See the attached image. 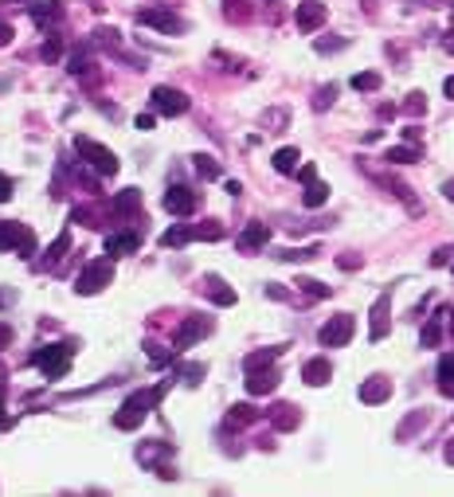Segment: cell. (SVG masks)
I'll use <instances>...</instances> for the list:
<instances>
[{"label":"cell","mask_w":454,"mask_h":497,"mask_svg":"<svg viewBox=\"0 0 454 497\" xmlns=\"http://www.w3.org/2000/svg\"><path fill=\"white\" fill-rule=\"evenodd\" d=\"M75 149L82 153V157L94 165V169L102 172V177H114L118 172V157L106 149V145H98V141H90V138H75Z\"/></svg>","instance_id":"6da1fadb"},{"label":"cell","mask_w":454,"mask_h":497,"mask_svg":"<svg viewBox=\"0 0 454 497\" xmlns=\"http://www.w3.org/2000/svg\"><path fill=\"white\" fill-rule=\"evenodd\" d=\"M31 364L43 368L51 380H59L63 372L71 368V345H51V348H40L36 357H31Z\"/></svg>","instance_id":"7a4b0ae2"},{"label":"cell","mask_w":454,"mask_h":497,"mask_svg":"<svg viewBox=\"0 0 454 497\" xmlns=\"http://www.w3.org/2000/svg\"><path fill=\"white\" fill-rule=\"evenodd\" d=\"M157 396H161V392H141V396L126 399V408H122L118 415H114V427H122V431H133V427L141 423V419H145V408H149V403H153Z\"/></svg>","instance_id":"3957f363"},{"label":"cell","mask_w":454,"mask_h":497,"mask_svg":"<svg viewBox=\"0 0 454 497\" xmlns=\"http://www.w3.org/2000/svg\"><path fill=\"white\" fill-rule=\"evenodd\" d=\"M110 279H114V262H110V259L90 262V267L79 274V294H98V290L106 286Z\"/></svg>","instance_id":"277c9868"},{"label":"cell","mask_w":454,"mask_h":497,"mask_svg":"<svg viewBox=\"0 0 454 497\" xmlns=\"http://www.w3.org/2000/svg\"><path fill=\"white\" fill-rule=\"evenodd\" d=\"M24 251V255H31L36 251V235H31L24 223H0V251Z\"/></svg>","instance_id":"5b68a950"},{"label":"cell","mask_w":454,"mask_h":497,"mask_svg":"<svg viewBox=\"0 0 454 497\" xmlns=\"http://www.w3.org/2000/svg\"><path fill=\"white\" fill-rule=\"evenodd\" d=\"M349 337H353V318H349V313H337L333 321L321 325V345H325V348L349 345Z\"/></svg>","instance_id":"8992f818"},{"label":"cell","mask_w":454,"mask_h":497,"mask_svg":"<svg viewBox=\"0 0 454 497\" xmlns=\"http://www.w3.org/2000/svg\"><path fill=\"white\" fill-rule=\"evenodd\" d=\"M138 20L149 24V28H157V31H165V36H180V31H184V20L173 16V12H165V8H145Z\"/></svg>","instance_id":"52a82bcc"},{"label":"cell","mask_w":454,"mask_h":497,"mask_svg":"<svg viewBox=\"0 0 454 497\" xmlns=\"http://www.w3.org/2000/svg\"><path fill=\"white\" fill-rule=\"evenodd\" d=\"M153 106H157L161 114H168V118H177V114H184V110H188V98L180 94V90H173V87H157V90H153Z\"/></svg>","instance_id":"ba28073f"},{"label":"cell","mask_w":454,"mask_h":497,"mask_svg":"<svg viewBox=\"0 0 454 497\" xmlns=\"http://www.w3.org/2000/svg\"><path fill=\"white\" fill-rule=\"evenodd\" d=\"M165 208L173 212V216H188V212L196 208V192L184 188V184H173V188L165 192Z\"/></svg>","instance_id":"9c48e42d"},{"label":"cell","mask_w":454,"mask_h":497,"mask_svg":"<svg viewBox=\"0 0 454 497\" xmlns=\"http://www.w3.org/2000/svg\"><path fill=\"white\" fill-rule=\"evenodd\" d=\"M317 24H325V4H317V0H306V4L298 8V28H302V31H314Z\"/></svg>","instance_id":"30bf717a"},{"label":"cell","mask_w":454,"mask_h":497,"mask_svg":"<svg viewBox=\"0 0 454 497\" xmlns=\"http://www.w3.org/2000/svg\"><path fill=\"white\" fill-rule=\"evenodd\" d=\"M138 247H141L138 235H110L106 239V255H114V259H118V255H133Z\"/></svg>","instance_id":"8fae6325"},{"label":"cell","mask_w":454,"mask_h":497,"mask_svg":"<svg viewBox=\"0 0 454 497\" xmlns=\"http://www.w3.org/2000/svg\"><path fill=\"white\" fill-rule=\"evenodd\" d=\"M251 380H247V392L251 396H263V392H274L278 384V372H255V368H247Z\"/></svg>","instance_id":"7c38bea8"},{"label":"cell","mask_w":454,"mask_h":497,"mask_svg":"<svg viewBox=\"0 0 454 497\" xmlns=\"http://www.w3.org/2000/svg\"><path fill=\"white\" fill-rule=\"evenodd\" d=\"M329 376H333V368H329V360H309L306 364V384H314V388H321V384H329Z\"/></svg>","instance_id":"4fadbf2b"},{"label":"cell","mask_w":454,"mask_h":497,"mask_svg":"<svg viewBox=\"0 0 454 497\" xmlns=\"http://www.w3.org/2000/svg\"><path fill=\"white\" fill-rule=\"evenodd\" d=\"M267 239H270V231L263 228V223H251V228L239 235V247H243V251H255V247H263Z\"/></svg>","instance_id":"5bb4252c"},{"label":"cell","mask_w":454,"mask_h":497,"mask_svg":"<svg viewBox=\"0 0 454 497\" xmlns=\"http://www.w3.org/2000/svg\"><path fill=\"white\" fill-rule=\"evenodd\" d=\"M302 200H306V208H321V204L329 200V188L317 177H309L306 180V196H302Z\"/></svg>","instance_id":"9a60e30c"},{"label":"cell","mask_w":454,"mask_h":497,"mask_svg":"<svg viewBox=\"0 0 454 497\" xmlns=\"http://www.w3.org/2000/svg\"><path fill=\"white\" fill-rule=\"evenodd\" d=\"M204 333H207V321H184V325H180V333H177V345L180 348H184V345H192V341H196V337H204Z\"/></svg>","instance_id":"2e32d148"},{"label":"cell","mask_w":454,"mask_h":497,"mask_svg":"<svg viewBox=\"0 0 454 497\" xmlns=\"http://www.w3.org/2000/svg\"><path fill=\"white\" fill-rule=\"evenodd\" d=\"M388 396H392V384H388V380H372V384L360 388V399H365V403H380V399H388Z\"/></svg>","instance_id":"e0dca14e"},{"label":"cell","mask_w":454,"mask_h":497,"mask_svg":"<svg viewBox=\"0 0 454 497\" xmlns=\"http://www.w3.org/2000/svg\"><path fill=\"white\" fill-rule=\"evenodd\" d=\"M274 169L290 177V172L298 169V149H278V153H274Z\"/></svg>","instance_id":"ac0fdd59"},{"label":"cell","mask_w":454,"mask_h":497,"mask_svg":"<svg viewBox=\"0 0 454 497\" xmlns=\"http://www.w3.org/2000/svg\"><path fill=\"white\" fill-rule=\"evenodd\" d=\"M384 313H388V298H380L376 302V309H372V341H384Z\"/></svg>","instance_id":"d6986e66"},{"label":"cell","mask_w":454,"mask_h":497,"mask_svg":"<svg viewBox=\"0 0 454 497\" xmlns=\"http://www.w3.org/2000/svg\"><path fill=\"white\" fill-rule=\"evenodd\" d=\"M188 239H192V231H188V228H173V231H165L161 243H165V247H180V243H188Z\"/></svg>","instance_id":"ffe728a7"},{"label":"cell","mask_w":454,"mask_h":497,"mask_svg":"<svg viewBox=\"0 0 454 497\" xmlns=\"http://www.w3.org/2000/svg\"><path fill=\"white\" fill-rule=\"evenodd\" d=\"M353 87H356V90H376V87H380V75H372V71H365V75H353Z\"/></svg>","instance_id":"44dd1931"},{"label":"cell","mask_w":454,"mask_h":497,"mask_svg":"<svg viewBox=\"0 0 454 497\" xmlns=\"http://www.w3.org/2000/svg\"><path fill=\"white\" fill-rule=\"evenodd\" d=\"M439 380H443V388H451V384H454V357L439 360Z\"/></svg>","instance_id":"7402d4cb"},{"label":"cell","mask_w":454,"mask_h":497,"mask_svg":"<svg viewBox=\"0 0 454 497\" xmlns=\"http://www.w3.org/2000/svg\"><path fill=\"white\" fill-rule=\"evenodd\" d=\"M114 204H118V212H129V208H138V204H141V196H138V192H133V188H129L126 196H118V200H114Z\"/></svg>","instance_id":"603a6c76"},{"label":"cell","mask_w":454,"mask_h":497,"mask_svg":"<svg viewBox=\"0 0 454 497\" xmlns=\"http://www.w3.org/2000/svg\"><path fill=\"white\" fill-rule=\"evenodd\" d=\"M302 290L314 294V298H329V286H321V282H314V279H302Z\"/></svg>","instance_id":"cb8c5ba5"},{"label":"cell","mask_w":454,"mask_h":497,"mask_svg":"<svg viewBox=\"0 0 454 497\" xmlns=\"http://www.w3.org/2000/svg\"><path fill=\"white\" fill-rule=\"evenodd\" d=\"M388 161H395V165H407V161H415V149H388Z\"/></svg>","instance_id":"d4e9b609"},{"label":"cell","mask_w":454,"mask_h":497,"mask_svg":"<svg viewBox=\"0 0 454 497\" xmlns=\"http://www.w3.org/2000/svg\"><path fill=\"white\" fill-rule=\"evenodd\" d=\"M274 423H278V427H294V423H298V415H294V408H278V415H274Z\"/></svg>","instance_id":"484cf974"},{"label":"cell","mask_w":454,"mask_h":497,"mask_svg":"<svg viewBox=\"0 0 454 497\" xmlns=\"http://www.w3.org/2000/svg\"><path fill=\"white\" fill-rule=\"evenodd\" d=\"M196 169L204 172V177H219V169H216V161H212V157H196Z\"/></svg>","instance_id":"4316f807"},{"label":"cell","mask_w":454,"mask_h":497,"mask_svg":"<svg viewBox=\"0 0 454 497\" xmlns=\"http://www.w3.org/2000/svg\"><path fill=\"white\" fill-rule=\"evenodd\" d=\"M235 411V415H231V423H251V419H255V411L247 408V403H239V408H231Z\"/></svg>","instance_id":"83f0119b"},{"label":"cell","mask_w":454,"mask_h":497,"mask_svg":"<svg viewBox=\"0 0 454 497\" xmlns=\"http://www.w3.org/2000/svg\"><path fill=\"white\" fill-rule=\"evenodd\" d=\"M4 200H12V180L0 172V204H4Z\"/></svg>","instance_id":"f1b7e54d"},{"label":"cell","mask_w":454,"mask_h":497,"mask_svg":"<svg viewBox=\"0 0 454 497\" xmlns=\"http://www.w3.org/2000/svg\"><path fill=\"white\" fill-rule=\"evenodd\" d=\"M4 43H12V28L4 20H0V47H4Z\"/></svg>","instance_id":"f546056e"},{"label":"cell","mask_w":454,"mask_h":497,"mask_svg":"<svg viewBox=\"0 0 454 497\" xmlns=\"http://www.w3.org/2000/svg\"><path fill=\"white\" fill-rule=\"evenodd\" d=\"M138 130H153V114H141V118H138Z\"/></svg>","instance_id":"4dcf8cb0"},{"label":"cell","mask_w":454,"mask_h":497,"mask_svg":"<svg viewBox=\"0 0 454 497\" xmlns=\"http://www.w3.org/2000/svg\"><path fill=\"white\" fill-rule=\"evenodd\" d=\"M8 341H12V329H8V325H0V345H8Z\"/></svg>","instance_id":"1f68e13d"},{"label":"cell","mask_w":454,"mask_h":497,"mask_svg":"<svg viewBox=\"0 0 454 497\" xmlns=\"http://www.w3.org/2000/svg\"><path fill=\"white\" fill-rule=\"evenodd\" d=\"M446 98H454V75L446 79Z\"/></svg>","instance_id":"d6a6232c"},{"label":"cell","mask_w":454,"mask_h":497,"mask_svg":"<svg viewBox=\"0 0 454 497\" xmlns=\"http://www.w3.org/2000/svg\"><path fill=\"white\" fill-rule=\"evenodd\" d=\"M446 462L454 466V438H451V447H446Z\"/></svg>","instance_id":"836d02e7"},{"label":"cell","mask_w":454,"mask_h":497,"mask_svg":"<svg viewBox=\"0 0 454 497\" xmlns=\"http://www.w3.org/2000/svg\"><path fill=\"white\" fill-rule=\"evenodd\" d=\"M446 200H454V184H446Z\"/></svg>","instance_id":"e575fe53"}]
</instances>
